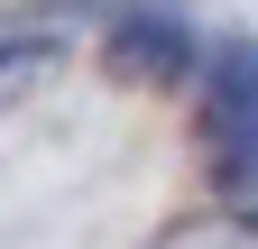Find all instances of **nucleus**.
Wrapping results in <instances>:
<instances>
[{
  "label": "nucleus",
  "instance_id": "1",
  "mask_svg": "<svg viewBox=\"0 0 258 249\" xmlns=\"http://www.w3.org/2000/svg\"><path fill=\"white\" fill-rule=\"evenodd\" d=\"M203 139H212V166L231 184H258V46H221L212 55Z\"/></svg>",
  "mask_w": 258,
  "mask_h": 249
},
{
  "label": "nucleus",
  "instance_id": "2",
  "mask_svg": "<svg viewBox=\"0 0 258 249\" xmlns=\"http://www.w3.org/2000/svg\"><path fill=\"white\" fill-rule=\"evenodd\" d=\"M111 55H120L129 74H148V83H175L184 74V28L175 19H129L120 37H111Z\"/></svg>",
  "mask_w": 258,
  "mask_h": 249
},
{
  "label": "nucleus",
  "instance_id": "3",
  "mask_svg": "<svg viewBox=\"0 0 258 249\" xmlns=\"http://www.w3.org/2000/svg\"><path fill=\"white\" fill-rule=\"evenodd\" d=\"M46 55H55L46 37H28V46H0V92H19L28 74H37V65H46Z\"/></svg>",
  "mask_w": 258,
  "mask_h": 249
}]
</instances>
